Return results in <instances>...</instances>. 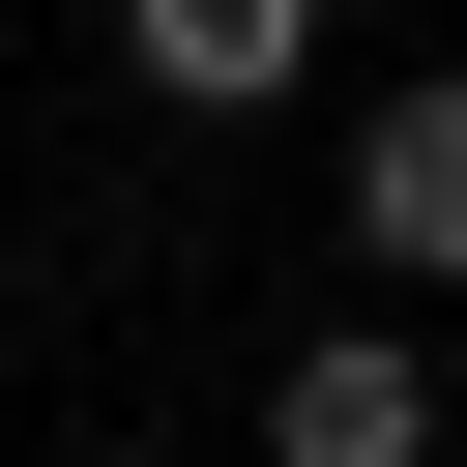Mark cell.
I'll return each mask as SVG.
<instances>
[{
    "label": "cell",
    "instance_id": "obj_1",
    "mask_svg": "<svg viewBox=\"0 0 467 467\" xmlns=\"http://www.w3.org/2000/svg\"><path fill=\"white\" fill-rule=\"evenodd\" d=\"M350 263L379 292H467V58H409V88H350Z\"/></svg>",
    "mask_w": 467,
    "mask_h": 467
},
{
    "label": "cell",
    "instance_id": "obj_2",
    "mask_svg": "<svg viewBox=\"0 0 467 467\" xmlns=\"http://www.w3.org/2000/svg\"><path fill=\"white\" fill-rule=\"evenodd\" d=\"M263 467H438V350L409 321H292L263 350Z\"/></svg>",
    "mask_w": 467,
    "mask_h": 467
},
{
    "label": "cell",
    "instance_id": "obj_3",
    "mask_svg": "<svg viewBox=\"0 0 467 467\" xmlns=\"http://www.w3.org/2000/svg\"><path fill=\"white\" fill-rule=\"evenodd\" d=\"M321 29H350V0H117V88H146V117H292Z\"/></svg>",
    "mask_w": 467,
    "mask_h": 467
},
{
    "label": "cell",
    "instance_id": "obj_4",
    "mask_svg": "<svg viewBox=\"0 0 467 467\" xmlns=\"http://www.w3.org/2000/svg\"><path fill=\"white\" fill-rule=\"evenodd\" d=\"M0 321H29V234H0Z\"/></svg>",
    "mask_w": 467,
    "mask_h": 467
},
{
    "label": "cell",
    "instance_id": "obj_5",
    "mask_svg": "<svg viewBox=\"0 0 467 467\" xmlns=\"http://www.w3.org/2000/svg\"><path fill=\"white\" fill-rule=\"evenodd\" d=\"M88 467H175V438H88Z\"/></svg>",
    "mask_w": 467,
    "mask_h": 467
}]
</instances>
